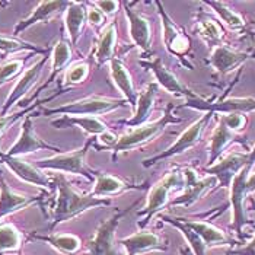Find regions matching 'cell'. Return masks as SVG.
Returning <instances> with one entry per match:
<instances>
[{
	"instance_id": "6da1fadb",
	"label": "cell",
	"mask_w": 255,
	"mask_h": 255,
	"mask_svg": "<svg viewBox=\"0 0 255 255\" xmlns=\"http://www.w3.org/2000/svg\"><path fill=\"white\" fill-rule=\"evenodd\" d=\"M54 185L57 188V200L54 206V217L51 223V229L60 223L72 220L79 215L99 207H108L113 204L111 198H99L89 194H83L73 188V185L66 179L63 174L53 177Z\"/></svg>"
},
{
	"instance_id": "7a4b0ae2",
	"label": "cell",
	"mask_w": 255,
	"mask_h": 255,
	"mask_svg": "<svg viewBox=\"0 0 255 255\" xmlns=\"http://www.w3.org/2000/svg\"><path fill=\"white\" fill-rule=\"evenodd\" d=\"M175 105L172 102L168 104L165 113L157 118L156 121H152V123H147V124H143L140 127H134L131 128L130 131L124 133L123 136H120L117 138V141L110 147V150L114 153L113 159L116 160L118 153H124V152H130L136 147H140L149 141H152L153 138L159 136L168 126L171 124H181L182 123V118L177 117L172 114Z\"/></svg>"
},
{
	"instance_id": "3957f363",
	"label": "cell",
	"mask_w": 255,
	"mask_h": 255,
	"mask_svg": "<svg viewBox=\"0 0 255 255\" xmlns=\"http://www.w3.org/2000/svg\"><path fill=\"white\" fill-rule=\"evenodd\" d=\"M130 107L126 99L105 98V97H88V98L78 99L73 102H67L61 107L56 108H45V116L63 114L70 117H97L107 113H113L120 108Z\"/></svg>"
},
{
	"instance_id": "277c9868",
	"label": "cell",
	"mask_w": 255,
	"mask_h": 255,
	"mask_svg": "<svg viewBox=\"0 0 255 255\" xmlns=\"http://www.w3.org/2000/svg\"><path fill=\"white\" fill-rule=\"evenodd\" d=\"M95 137L88 138L83 147H80L75 152L70 153H60L56 156L41 159L35 163L38 169H48V171H57V172H67V174H75V175H82L88 181L95 182V174L97 171L89 168L86 165V155L94 144Z\"/></svg>"
},
{
	"instance_id": "5b68a950",
	"label": "cell",
	"mask_w": 255,
	"mask_h": 255,
	"mask_svg": "<svg viewBox=\"0 0 255 255\" xmlns=\"http://www.w3.org/2000/svg\"><path fill=\"white\" fill-rule=\"evenodd\" d=\"M182 184H184V177H182V172L178 169L171 171L166 177L157 181L147 194V200H146L143 210L137 212L138 228L144 229L150 223V220L168 206L169 191L175 188L177 185H182Z\"/></svg>"
},
{
	"instance_id": "8992f818",
	"label": "cell",
	"mask_w": 255,
	"mask_h": 255,
	"mask_svg": "<svg viewBox=\"0 0 255 255\" xmlns=\"http://www.w3.org/2000/svg\"><path fill=\"white\" fill-rule=\"evenodd\" d=\"M155 6L157 7V15L160 19V25H162V41L163 45L166 48V51L169 54H172L174 57L179 59L181 63H184L185 66L191 67L185 59H188L191 56V38L185 34V31L178 25L175 20L172 19L168 12L165 10L163 4L160 1H153Z\"/></svg>"
},
{
	"instance_id": "52a82bcc",
	"label": "cell",
	"mask_w": 255,
	"mask_h": 255,
	"mask_svg": "<svg viewBox=\"0 0 255 255\" xmlns=\"http://www.w3.org/2000/svg\"><path fill=\"white\" fill-rule=\"evenodd\" d=\"M140 200H136L128 207L118 210L111 217L101 222L95 235L88 244V255H123L116 245V232L121 219L130 213V210L134 209Z\"/></svg>"
},
{
	"instance_id": "ba28073f",
	"label": "cell",
	"mask_w": 255,
	"mask_h": 255,
	"mask_svg": "<svg viewBox=\"0 0 255 255\" xmlns=\"http://www.w3.org/2000/svg\"><path fill=\"white\" fill-rule=\"evenodd\" d=\"M215 114L212 113H204V116L198 118L197 121H194L187 130H184L178 138L163 152L157 153L155 156L147 157L141 162V165L144 168H150L153 165H156L159 162H163L165 159H169V157L178 156V155H182L184 152H187L188 149L194 147L197 143L201 140V136H203V131L206 130V127L209 126L210 120L213 118Z\"/></svg>"
},
{
	"instance_id": "9c48e42d",
	"label": "cell",
	"mask_w": 255,
	"mask_h": 255,
	"mask_svg": "<svg viewBox=\"0 0 255 255\" xmlns=\"http://www.w3.org/2000/svg\"><path fill=\"white\" fill-rule=\"evenodd\" d=\"M177 108H191L196 111L212 113V114H248L255 111V98H220L216 101H209L203 97L196 99H188L185 104Z\"/></svg>"
},
{
	"instance_id": "30bf717a",
	"label": "cell",
	"mask_w": 255,
	"mask_h": 255,
	"mask_svg": "<svg viewBox=\"0 0 255 255\" xmlns=\"http://www.w3.org/2000/svg\"><path fill=\"white\" fill-rule=\"evenodd\" d=\"M250 163H255L250 152L229 153L223 159H219L215 165L204 168V172L217 179L216 188H231L236 175Z\"/></svg>"
},
{
	"instance_id": "8fae6325",
	"label": "cell",
	"mask_w": 255,
	"mask_h": 255,
	"mask_svg": "<svg viewBox=\"0 0 255 255\" xmlns=\"http://www.w3.org/2000/svg\"><path fill=\"white\" fill-rule=\"evenodd\" d=\"M138 64L147 70H150L155 76V82L160 88H163L168 94L178 97V98L196 99L200 95L193 92L190 88H187L179 79L163 64L160 57H150L149 60H138Z\"/></svg>"
},
{
	"instance_id": "7c38bea8",
	"label": "cell",
	"mask_w": 255,
	"mask_h": 255,
	"mask_svg": "<svg viewBox=\"0 0 255 255\" xmlns=\"http://www.w3.org/2000/svg\"><path fill=\"white\" fill-rule=\"evenodd\" d=\"M254 163L247 165L234 179L232 185H231V209H232V228L235 231V234L239 238L244 235V226L248 225V219L245 213V198H247V181L248 177L251 175V169H253Z\"/></svg>"
},
{
	"instance_id": "4fadbf2b",
	"label": "cell",
	"mask_w": 255,
	"mask_h": 255,
	"mask_svg": "<svg viewBox=\"0 0 255 255\" xmlns=\"http://www.w3.org/2000/svg\"><path fill=\"white\" fill-rule=\"evenodd\" d=\"M182 172L184 184H185V191L177 198H174L168 206L169 207H190L194 203H197L201 197L204 196L209 190H212L215 185H217V179L212 175L206 178H198L197 172L193 168H185Z\"/></svg>"
},
{
	"instance_id": "5bb4252c",
	"label": "cell",
	"mask_w": 255,
	"mask_h": 255,
	"mask_svg": "<svg viewBox=\"0 0 255 255\" xmlns=\"http://www.w3.org/2000/svg\"><path fill=\"white\" fill-rule=\"evenodd\" d=\"M121 4L124 6L126 18L128 22V35L131 38L133 45L137 47L144 56L153 57L152 56V28H150L149 19L140 15L134 9H131L127 1H123Z\"/></svg>"
},
{
	"instance_id": "9a60e30c",
	"label": "cell",
	"mask_w": 255,
	"mask_h": 255,
	"mask_svg": "<svg viewBox=\"0 0 255 255\" xmlns=\"http://www.w3.org/2000/svg\"><path fill=\"white\" fill-rule=\"evenodd\" d=\"M37 150H56V152H60L61 147L50 144V143L44 141L41 137H38L37 133L34 131V127H32V117L28 116L25 118V121L22 123L19 137H18V140L15 141V144L12 147H9L6 155L20 157L23 155L32 153V152H37Z\"/></svg>"
},
{
	"instance_id": "2e32d148",
	"label": "cell",
	"mask_w": 255,
	"mask_h": 255,
	"mask_svg": "<svg viewBox=\"0 0 255 255\" xmlns=\"http://www.w3.org/2000/svg\"><path fill=\"white\" fill-rule=\"evenodd\" d=\"M118 244L124 248L126 255H140L153 251H166L168 242L155 232L138 231L136 234L126 236L118 241Z\"/></svg>"
},
{
	"instance_id": "e0dca14e",
	"label": "cell",
	"mask_w": 255,
	"mask_h": 255,
	"mask_svg": "<svg viewBox=\"0 0 255 255\" xmlns=\"http://www.w3.org/2000/svg\"><path fill=\"white\" fill-rule=\"evenodd\" d=\"M47 61H48V54H45L44 57H41L34 66H31V67L20 76L19 80L16 82V85L13 86V89L10 91L9 97L4 101V105H3V108H1V111H0V117L7 116L9 110H10L20 98H23V97L29 92V89L38 82L39 75H41L44 66L47 64Z\"/></svg>"
},
{
	"instance_id": "ac0fdd59",
	"label": "cell",
	"mask_w": 255,
	"mask_h": 255,
	"mask_svg": "<svg viewBox=\"0 0 255 255\" xmlns=\"http://www.w3.org/2000/svg\"><path fill=\"white\" fill-rule=\"evenodd\" d=\"M251 57H253V53L235 51V50H232L223 44V45H219L216 48H213L209 63L219 75H228L238 67H241L247 60L251 59Z\"/></svg>"
},
{
	"instance_id": "d6986e66",
	"label": "cell",
	"mask_w": 255,
	"mask_h": 255,
	"mask_svg": "<svg viewBox=\"0 0 255 255\" xmlns=\"http://www.w3.org/2000/svg\"><path fill=\"white\" fill-rule=\"evenodd\" d=\"M157 91H159V85L156 82H150L149 85H146V88L138 94L133 117L128 118V120H123L120 123L130 127V128L147 124V120L150 117V114L153 111V107H155Z\"/></svg>"
},
{
	"instance_id": "ffe728a7",
	"label": "cell",
	"mask_w": 255,
	"mask_h": 255,
	"mask_svg": "<svg viewBox=\"0 0 255 255\" xmlns=\"http://www.w3.org/2000/svg\"><path fill=\"white\" fill-rule=\"evenodd\" d=\"M0 162H3L16 177L28 184L45 187V188L51 185V181L45 177L37 166L29 165L26 160H23L20 157L9 156V155L0 152Z\"/></svg>"
},
{
	"instance_id": "44dd1931",
	"label": "cell",
	"mask_w": 255,
	"mask_h": 255,
	"mask_svg": "<svg viewBox=\"0 0 255 255\" xmlns=\"http://www.w3.org/2000/svg\"><path fill=\"white\" fill-rule=\"evenodd\" d=\"M144 185L141 184H131L128 181H124L121 178L114 177L111 174L99 172L95 174V185L91 191V194L99 198H110L121 193H126L128 190H143Z\"/></svg>"
},
{
	"instance_id": "7402d4cb",
	"label": "cell",
	"mask_w": 255,
	"mask_h": 255,
	"mask_svg": "<svg viewBox=\"0 0 255 255\" xmlns=\"http://www.w3.org/2000/svg\"><path fill=\"white\" fill-rule=\"evenodd\" d=\"M110 75L111 79L114 82V85L117 86V89L123 94L124 99L128 102L130 107H136V102H137V91L134 88V83H133V78L130 75V72L127 70L126 64L123 63V60L114 57L110 63Z\"/></svg>"
},
{
	"instance_id": "603a6c76",
	"label": "cell",
	"mask_w": 255,
	"mask_h": 255,
	"mask_svg": "<svg viewBox=\"0 0 255 255\" xmlns=\"http://www.w3.org/2000/svg\"><path fill=\"white\" fill-rule=\"evenodd\" d=\"M39 197H31L15 193L7 185L4 178L0 175V220L12 213H16L20 209H25V207L37 203Z\"/></svg>"
},
{
	"instance_id": "cb8c5ba5",
	"label": "cell",
	"mask_w": 255,
	"mask_h": 255,
	"mask_svg": "<svg viewBox=\"0 0 255 255\" xmlns=\"http://www.w3.org/2000/svg\"><path fill=\"white\" fill-rule=\"evenodd\" d=\"M72 4V1H66V0H59V1H41L38 6L34 9V12L26 18V19L20 20L19 23L15 26L13 29V35H19L20 32H23L25 29H28L29 26L48 20L53 18L56 13H60L63 10H67V7Z\"/></svg>"
},
{
	"instance_id": "d4e9b609",
	"label": "cell",
	"mask_w": 255,
	"mask_h": 255,
	"mask_svg": "<svg viewBox=\"0 0 255 255\" xmlns=\"http://www.w3.org/2000/svg\"><path fill=\"white\" fill-rule=\"evenodd\" d=\"M197 235L200 236L204 244L207 245V248H213V247H234L238 242L231 239L229 236L226 235L223 231H220L219 228H216L215 225L206 222V220H188V219H182Z\"/></svg>"
},
{
	"instance_id": "484cf974",
	"label": "cell",
	"mask_w": 255,
	"mask_h": 255,
	"mask_svg": "<svg viewBox=\"0 0 255 255\" xmlns=\"http://www.w3.org/2000/svg\"><path fill=\"white\" fill-rule=\"evenodd\" d=\"M116 44H117V28H116V22H111L108 23V26L104 28L97 42V50L94 53V61L97 63V67L110 63L116 57L114 56Z\"/></svg>"
},
{
	"instance_id": "4316f807",
	"label": "cell",
	"mask_w": 255,
	"mask_h": 255,
	"mask_svg": "<svg viewBox=\"0 0 255 255\" xmlns=\"http://www.w3.org/2000/svg\"><path fill=\"white\" fill-rule=\"evenodd\" d=\"M51 124L56 128H66V127H72L76 126L79 128H82L83 131H86L88 134L97 137V136H102L105 133L110 131V127L101 121L98 117H70V116H63L60 120H54L51 121Z\"/></svg>"
},
{
	"instance_id": "83f0119b",
	"label": "cell",
	"mask_w": 255,
	"mask_h": 255,
	"mask_svg": "<svg viewBox=\"0 0 255 255\" xmlns=\"http://www.w3.org/2000/svg\"><path fill=\"white\" fill-rule=\"evenodd\" d=\"M85 6H86V3L72 1V4L66 10L64 25H66L67 35H69L72 45H76L79 42V38L82 37V31H83L86 15H88V9Z\"/></svg>"
},
{
	"instance_id": "f1b7e54d",
	"label": "cell",
	"mask_w": 255,
	"mask_h": 255,
	"mask_svg": "<svg viewBox=\"0 0 255 255\" xmlns=\"http://www.w3.org/2000/svg\"><path fill=\"white\" fill-rule=\"evenodd\" d=\"M236 133L231 131L226 124L220 120L217 127L215 128L213 134H212V138H210V149H209V166L215 165L217 160L220 159L223 150L232 143L235 141Z\"/></svg>"
},
{
	"instance_id": "f546056e",
	"label": "cell",
	"mask_w": 255,
	"mask_h": 255,
	"mask_svg": "<svg viewBox=\"0 0 255 255\" xmlns=\"http://www.w3.org/2000/svg\"><path fill=\"white\" fill-rule=\"evenodd\" d=\"M160 220L174 226L175 229H178L181 232V235L185 238L187 244H188V248L193 251L194 255H206V251H207V245L204 244V241L197 235L196 232L182 220V217H172L168 216V215H162L160 216Z\"/></svg>"
},
{
	"instance_id": "4dcf8cb0",
	"label": "cell",
	"mask_w": 255,
	"mask_h": 255,
	"mask_svg": "<svg viewBox=\"0 0 255 255\" xmlns=\"http://www.w3.org/2000/svg\"><path fill=\"white\" fill-rule=\"evenodd\" d=\"M51 60H53V64H51V75L48 76L47 82L39 88L37 91L35 95H38L42 89H45L48 85H51L54 82V79L59 76L60 72H63V69L69 64V61L72 60V50H70V45L64 41V39H60L56 42L54 48H53V53H51Z\"/></svg>"
},
{
	"instance_id": "1f68e13d",
	"label": "cell",
	"mask_w": 255,
	"mask_h": 255,
	"mask_svg": "<svg viewBox=\"0 0 255 255\" xmlns=\"http://www.w3.org/2000/svg\"><path fill=\"white\" fill-rule=\"evenodd\" d=\"M197 32L203 38V41L212 47L216 48L219 45H223V38H225V31L220 26V23L212 18H201L197 22Z\"/></svg>"
},
{
	"instance_id": "d6a6232c",
	"label": "cell",
	"mask_w": 255,
	"mask_h": 255,
	"mask_svg": "<svg viewBox=\"0 0 255 255\" xmlns=\"http://www.w3.org/2000/svg\"><path fill=\"white\" fill-rule=\"evenodd\" d=\"M204 4H207L216 13L217 16H219V19L222 20L229 29H232V31H244L247 28V23H245L244 18L239 13L234 12L231 7H228L225 3L206 0Z\"/></svg>"
},
{
	"instance_id": "836d02e7",
	"label": "cell",
	"mask_w": 255,
	"mask_h": 255,
	"mask_svg": "<svg viewBox=\"0 0 255 255\" xmlns=\"http://www.w3.org/2000/svg\"><path fill=\"white\" fill-rule=\"evenodd\" d=\"M34 239L44 241L50 244L53 248L63 254H75L80 250V239L76 235H31Z\"/></svg>"
},
{
	"instance_id": "e575fe53",
	"label": "cell",
	"mask_w": 255,
	"mask_h": 255,
	"mask_svg": "<svg viewBox=\"0 0 255 255\" xmlns=\"http://www.w3.org/2000/svg\"><path fill=\"white\" fill-rule=\"evenodd\" d=\"M20 51H32L37 54H48V51L45 48L37 47L34 44H29L26 41L13 38V37H6V35H0V53L3 56L7 54H13V53H20Z\"/></svg>"
},
{
	"instance_id": "d590c367",
	"label": "cell",
	"mask_w": 255,
	"mask_h": 255,
	"mask_svg": "<svg viewBox=\"0 0 255 255\" xmlns=\"http://www.w3.org/2000/svg\"><path fill=\"white\" fill-rule=\"evenodd\" d=\"M20 245L19 231L13 225H1L0 226V253L15 251Z\"/></svg>"
},
{
	"instance_id": "8d00e7d4",
	"label": "cell",
	"mask_w": 255,
	"mask_h": 255,
	"mask_svg": "<svg viewBox=\"0 0 255 255\" xmlns=\"http://www.w3.org/2000/svg\"><path fill=\"white\" fill-rule=\"evenodd\" d=\"M91 72V66L88 61H79L76 64L70 66L64 75V86H75L85 82Z\"/></svg>"
},
{
	"instance_id": "74e56055",
	"label": "cell",
	"mask_w": 255,
	"mask_h": 255,
	"mask_svg": "<svg viewBox=\"0 0 255 255\" xmlns=\"http://www.w3.org/2000/svg\"><path fill=\"white\" fill-rule=\"evenodd\" d=\"M57 97V94L56 95H53V97H50V98L44 99V101H38V102H35V104H32L31 107H28V108H25L23 111H20V113H16V114H10V116H4V117H0V136L15 123V121H18L20 117H23L25 114H28V113H31L32 110H35L38 105L41 104H45V102H48V101H51V99H54Z\"/></svg>"
},
{
	"instance_id": "f35d334b",
	"label": "cell",
	"mask_w": 255,
	"mask_h": 255,
	"mask_svg": "<svg viewBox=\"0 0 255 255\" xmlns=\"http://www.w3.org/2000/svg\"><path fill=\"white\" fill-rule=\"evenodd\" d=\"M22 66H23V61L22 60H10V61L3 63L0 66V86L3 83H6L9 79L16 76L20 72Z\"/></svg>"
},
{
	"instance_id": "ab89813d",
	"label": "cell",
	"mask_w": 255,
	"mask_h": 255,
	"mask_svg": "<svg viewBox=\"0 0 255 255\" xmlns=\"http://www.w3.org/2000/svg\"><path fill=\"white\" fill-rule=\"evenodd\" d=\"M220 120L226 124V127L234 131V133H239L242 131L247 124H248V118L245 114H229V116H222Z\"/></svg>"
},
{
	"instance_id": "60d3db41",
	"label": "cell",
	"mask_w": 255,
	"mask_h": 255,
	"mask_svg": "<svg viewBox=\"0 0 255 255\" xmlns=\"http://www.w3.org/2000/svg\"><path fill=\"white\" fill-rule=\"evenodd\" d=\"M88 4H91L92 7H89L88 9V15H86V22H89L94 28H101V26H104V23H105V19H107V16L99 10L98 7H95L92 3H88Z\"/></svg>"
},
{
	"instance_id": "b9f144b4",
	"label": "cell",
	"mask_w": 255,
	"mask_h": 255,
	"mask_svg": "<svg viewBox=\"0 0 255 255\" xmlns=\"http://www.w3.org/2000/svg\"><path fill=\"white\" fill-rule=\"evenodd\" d=\"M92 4L95 7H98L107 18L113 16L114 13H117L118 7H120V3L118 1H113V0H98V1H92Z\"/></svg>"
},
{
	"instance_id": "7bdbcfd3",
	"label": "cell",
	"mask_w": 255,
	"mask_h": 255,
	"mask_svg": "<svg viewBox=\"0 0 255 255\" xmlns=\"http://www.w3.org/2000/svg\"><path fill=\"white\" fill-rule=\"evenodd\" d=\"M231 253L232 255H255V235L247 245L239 247V248H232Z\"/></svg>"
},
{
	"instance_id": "ee69618b",
	"label": "cell",
	"mask_w": 255,
	"mask_h": 255,
	"mask_svg": "<svg viewBox=\"0 0 255 255\" xmlns=\"http://www.w3.org/2000/svg\"><path fill=\"white\" fill-rule=\"evenodd\" d=\"M251 193H255V172L251 174L248 177V181H247V196Z\"/></svg>"
},
{
	"instance_id": "f6af8a7d",
	"label": "cell",
	"mask_w": 255,
	"mask_h": 255,
	"mask_svg": "<svg viewBox=\"0 0 255 255\" xmlns=\"http://www.w3.org/2000/svg\"><path fill=\"white\" fill-rule=\"evenodd\" d=\"M179 255H194V254H193V251H191L188 247H182V248L179 250Z\"/></svg>"
},
{
	"instance_id": "bcb514c9",
	"label": "cell",
	"mask_w": 255,
	"mask_h": 255,
	"mask_svg": "<svg viewBox=\"0 0 255 255\" xmlns=\"http://www.w3.org/2000/svg\"><path fill=\"white\" fill-rule=\"evenodd\" d=\"M251 156H253V159H254V162H255V146L251 149Z\"/></svg>"
},
{
	"instance_id": "7dc6e473",
	"label": "cell",
	"mask_w": 255,
	"mask_h": 255,
	"mask_svg": "<svg viewBox=\"0 0 255 255\" xmlns=\"http://www.w3.org/2000/svg\"><path fill=\"white\" fill-rule=\"evenodd\" d=\"M226 255H232V253H231V250H229V251L226 253Z\"/></svg>"
},
{
	"instance_id": "c3c4849f",
	"label": "cell",
	"mask_w": 255,
	"mask_h": 255,
	"mask_svg": "<svg viewBox=\"0 0 255 255\" xmlns=\"http://www.w3.org/2000/svg\"><path fill=\"white\" fill-rule=\"evenodd\" d=\"M251 59L255 60V51H254V53H253V57H251Z\"/></svg>"
}]
</instances>
